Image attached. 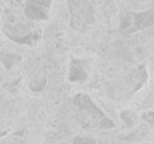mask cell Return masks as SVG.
I'll return each mask as SVG.
<instances>
[{"label":"cell","mask_w":154,"mask_h":144,"mask_svg":"<svg viewBox=\"0 0 154 144\" xmlns=\"http://www.w3.org/2000/svg\"><path fill=\"white\" fill-rule=\"evenodd\" d=\"M141 118L144 122H148L149 125H154V110H148V112L141 114Z\"/></svg>","instance_id":"11"},{"label":"cell","mask_w":154,"mask_h":144,"mask_svg":"<svg viewBox=\"0 0 154 144\" xmlns=\"http://www.w3.org/2000/svg\"><path fill=\"white\" fill-rule=\"evenodd\" d=\"M2 31L10 40L18 43V45L34 46L42 37V31L34 26L32 21H29L24 16H19L11 10L5 11V21Z\"/></svg>","instance_id":"1"},{"label":"cell","mask_w":154,"mask_h":144,"mask_svg":"<svg viewBox=\"0 0 154 144\" xmlns=\"http://www.w3.org/2000/svg\"><path fill=\"white\" fill-rule=\"evenodd\" d=\"M0 13H2V5H0Z\"/></svg>","instance_id":"12"},{"label":"cell","mask_w":154,"mask_h":144,"mask_svg":"<svg viewBox=\"0 0 154 144\" xmlns=\"http://www.w3.org/2000/svg\"><path fill=\"white\" fill-rule=\"evenodd\" d=\"M50 0H26L23 2L24 18L29 21H45L50 18Z\"/></svg>","instance_id":"5"},{"label":"cell","mask_w":154,"mask_h":144,"mask_svg":"<svg viewBox=\"0 0 154 144\" xmlns=\"http://www.w3.org/2000/svg\"><path fill=\"white\" fill-rule=\"evenodd\" d=\"M72 144H98V141L93 138H82V136H77L72 139Z\"/></svg>","instance_id":"10"},{"label":"cell","mask_w":154,"mask_h":144,"mask_svg":"<svg viewBox=\"0 0 154 144\" xmlns=\"http://www.w3.org/2000/svg\"><path fill=\"white\" fill-rule=\"evenodd\" d=\"M69 7V26L77 32H87L95 22V3L85 0H71Z\"/></svg>","instance_id":"3"},{"label":"cell","mask_w":154,"mask_h":144,"mask_svg":"<svg viewBox=\"0 0 154 144\" xmlns=\"http://www.w3.org/2000/svg\"><path fill=\"white\" fill-rule=\"evenodd\" d=\"M120 118L124 120L125 125H133V120H135V114L130 112V110H124L122 114H120Z\"/></svg>","instance_id":"9"},{"label":"cell","mask_w":154,"mask_h":144,"mask_svg":"<svg viewBox=\"0 0 154 144\" xmlns=\"http://www.w3.org/2000/svg\"><path fill=\"white\" fill-rule=\"evenodd\" d=\"M45 85H47V77H45V74H43L40 79H38V77L32 79L31 83H29V88H31L34 93H38V91H42L43 88H45Z\"/></svg>","instance_id":"8"},{"label":"cell","mask_w":154,"mask_h":144,"mask_svg":"<svg viewBox=\"0 0 154 144\" xmlns=\"http://www.w3.org/2000/svg\"><path fill=\"white\" fill-rule=\"evenodd\" d=\"M87 64H88V62H87L85 59H80V58H71L67 80H69V82H77V83L85 82L87 79H88Z\"/></svg>","instance_id":"6"},{"label":"cell","mask_w":154,"mask_h":144,"mask_svg":"<svg viewBox=\"0 0 154 144\" xmlns=\"http://www.w3.org/2000/svg\"><path fill=\"white\" fill-rule=\"evenodd\" d=\"M19 61H21V58H19V55H16V53H11V51H2L0 53V62H2V66L7 70L13 69Z\"/></svg>","instance_id":"7"},{"label":"cell","mask_w":154,"mask_h":144,"mask_svg":"<svg viewBox=\"0 0 154 144\" xmlns=\"http://www.w3.org/2000/svg\"><path fill=\"white\" fill-rule=\"evenodd\" d=\"M72 103H74L77 109V115H79V120L82 122V125L90 128H103V130H111L116 127V123L103 112V109H100L95 104V101L87 93L74 94Z\"/></svg>","instance_id":"2"},{"label":"cell","mask_w":154,"mask_h":144,"mask_svg":"<svg viewBox=\"0 0 154 144\" xmlns=\"http://www.w3.org/2000/svg\"><path fill=\"white\" fill-rule=\"evenodd\" d=\"M154 26V8L144 11H128L120 18L119 31L122 34H133Z\"/></svg>","instance_id":"4"}]
</instances>
